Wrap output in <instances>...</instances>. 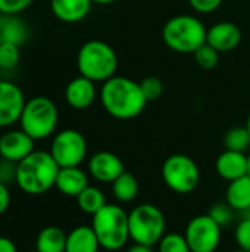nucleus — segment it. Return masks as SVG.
<instances>
[{
    "instance_id": "nucleus-16",
    "label": "nucleus",
    "mask_w": 250,
    "mask_h": 252,
    "mask_svg": "<svg viewBox=\"0 0 250 252\" xmlns=\"http://www.w3.org/2000/svg\"><path fill=\"white\" fill-rule=\"evenodd\" d=\"M215 170H217L218 176L227 182H233V180H237L243 176H248L249 174L248 155L243 152L225 149L217 158Z\"/></svg>"
},
{
    "instance_id": "nucleus-41",
    "label": "nucleus",
    "mask_w": 250,
    "mask_h": 252,
    "mask_svg": "<svg viewBox=\"0 0 250 252\" xmlns=\"http://www.w3.org/2000/svg\"><path fill=\"white\" fill-rule=\"evenodd\" d=\"M248 161H249V176H250V151H249V154H248Z\"/></svg>"
},
{
    "instance_id": "nucleus-21",
    "label": "nucleus",
    "mask_w": 250,
    "mask_h": 252,
    "mask_svg": "<svg viewBox=\"0 0 250 252\" xmlns=\"http://www.w3.org/2000/svg\"><path fill=\"white\" fill-rule=\"evenodd\" d=\"M225 202L237 213L250 207V176H243L228 183L225 192Z\"/></svg>"
},
{
    "instance_id": "nucleus-44",
    "label": "nucleus",
    "mask_w": 250,
    "mask_h": 252,
    "mask_svg": "<svg viewBox=\"0 0 250 252\" xmlns=\"http://www.w3.org/2000/svg\"><path fill=\"white\" fill-rule=\"evenodd\" d=\"M34 252H37V251H34Z\"/></svg>"
},
{
    "instance_id": "nucleus-6",
    "label": "nucleus",
    "mask_w": 250,
    "mask_h": 252,
    "mask_svg": "<svg viewBox=\"0 0 250 252\" xmlns=\"http://www.w3.org/2000/svg\"><path fill=\"white\" fill-rule=\"evenodd\" d=\"M130 239L134 244L155 247L165 236L167 219L153 204H141L128 213Z\"/></svg>"
},
{
    "instance_id": "nucleus-25",
    "label": "nucleus",
    "mask_w": 250,
    "mask_h": 252,
    "mask_svg": "<svg viewBox=\"0 0 250 252\" xmlns=\"http://www.w3.org/2000/svg\"><path fill=\"white\" fill-rule=\"evenodd\" d=\"M224 145H225V149L228 151L246 154L248 151H250V133L248 127L245 126V127L230 128L224 137Z\"/></svg>"
},
{
    "instance_id": "nucleus-19",
    "label": "nucleus",
    "mask_w": 250,
    "mask_h": 252,
    "mask_svg": "<svg viewBox=\"0 0 250 252\" xmlns=\"http://www.w3.org/2000/svg\"><path fill=\"white\" fill-rule=\"evenodd\" d=\"M100 244L91 226L74 227L66 236L65 252H99Z\"/></svg>"
},
{
    "instance_id": "nucleus-10",
    "label": "nucleus",
    "mask_w": 250,
    "mask_h": 252,
    "mask_svg": "<svg viewBox=\"0 0 250 252\" xmlns=\"http://www.w3.org/2000/svg\"><path fill=\"white\" fill-rule=\"evenodd\" d=\"M221 226L209 216L193 217L184 232V238L192 252H215L221 244Z\"/></svg>"
},
{
    "instance_id": "nucleus-7",
    "label": "nucleus",
    "mask_w": 250,
    "mask_h": 252,
    "mask_svg": "<svg viewBox=\"0 0 250 252\" xmlns=\"http://www.w3.org/2000/svg\"><path fill=\"white\" fill-rule=\"evenodd\" d=\"M59 121V112L53 100L44 96H37L25 102L19 124L31 139L43 140L50 137Z\"/></svg>"
},
{
    "instance_id": "nucleus-36",
    "label": "nucleus",
    "mask_w": 250,
    "mask_h": 252,
    "mask_svg": "<svg viewBox=\"0 0 250 252\" xmlns=\"http://www.w3.org/2000/svg\"><path fill=\"white\" fill-rule=\"evenodd\" d=\"M0 252H18V250L12 239L6 236H0Z\"/></svg>"
},
{
    "instance_id": "nucleus-12",
    "label": "nucleus",
    "mask_w": 250,
    "mask_h": 252,
    "mask_svg": "<svg viewBox=\"0 0 250 252\" xmlns=\"http://www.w3.org/2000/svg\"><path fill=\"white\" fill-rule=\"evenodd\" d=\"M125 171L122 159L113 152L100 151L88 161L90 176L100 183H113Z\"/></svg>"
},
{
    "instance_id": "nucleus-14",
    "label": "nucleus",
    "mask_w": 250,
    "mask_h": 252,
    "mask_svg": "<svg viewBox=\"0 0 250 252\" xmlns=\"http://www.w3.org/2000/svg\"><path fill=\"white\" fill-rule=\"evenodd\" d=\"M242 41L240 28L230 21H222L212 25L206 34V43L220 53L234 50Z\"/></svg>"
},
{
    "instance_id": "nucleus-9",
    "label": "nucleus",
    "mask_w": 250,
    "mask_h": 252,
    "mask_svg": "<svg viewBox=\"0 0 250 252\" xmlns=\"http://www.w3.org/2000/svg\"><path fill=\"white\" fill-rule=\"evenodd\" d=\"M49 152L60 168L80 167L87 157V142L78 130L66 128L53 137Z\"/></svg>"
},
{
    "instance_id": "nucleus-30",
    "label": "nucleus",
    "mask_w": 250,
    "mask_h": 252,
    "mask_svg": "<svg viewBox=\"0 0 250 252\" xmlns=\"http://www.w3.org/2000/svg\"><path fill=\"white\" fill-rule=\"evenodd\" d=\"M140 87H141L143 94L147 99V102L158 100L162 96V93H164V84L156 77H146V78H143L140 81Z\"/></svg>"
},
{
    "instance_id": "nucleus-27",
    "label": "nucleus",
    "mask_w": 250,
    "mask_h": 252,
    "mask_svg": "<svg viewBox=\"0 0 250 252\" xmlns=\"http://www.w3.org/2000/svg\"><path fill=\"white\" fill-rule=\"evenodd\" d=\"M194 61L196 63L203 68V69H212L218 65L220 62V52L215 50L212 46L205 43L202 47H199L194 53Z\"/></svg>"
},
{
    "instance_id": "nucleus-22",
    "label": "nucleus",
    "mask_w": 250,
    "mask_h": 252,
    "mask_svg": "<svg viewBox=\"0 0 250 252\" xmlns=\"http://www.w3.org/2000/svg\"><path fill=\"white\" fill-rule=\"evenodd\" d=\"M66 233L57 226H47L40 230L35 239L37 252H65Z\"/></svg>"
},
{
    "instance_id": "nucleus-28",
    "label": "nucleus",
    "mask_w": 250,
    "mask_h": 252,
    "mask_svg": "<svg viewBox=\"0 0 250 252\" xmlns=\"http://www.w3.org/2000/svg\"><path fill=\"white\" fill-rule=\"evenodd\" d=\"M21 58L18 44L0 43V69H13Z\"/></svg>"
},
{
    "instance_id": "nucleus-2",
    "label": "nucleus",
    "mask_w": 250,
    "mask_h": 252,
    "mask_svg": "<svg viewBox=\"0 0 250 252\" xmlns=\"http://www.w3.org/2000/svg\"><path fill=\"white\" fill-rule=\"evenodd\" d=\"M59 170L60 167L50 152L34 151L18 162L15 183L28 195H43L55 188Z\"/></svg>"
},
{
    "instance_id": "nucleus-33",
    "label": "nucleus",
    "mask_w": 250,
    "mask_h": 252,
    "mask_svg": "<svg viewBox=\"0 0 250 252\" xmlns=\"http://www.w3.org/2000/svg\"><path fill=\"white\" fill-rule=\"evenodd\" d=\"M16 167L18 164L1 158L0 159V182L4 185L16 182Z\"/></svg>"
},
{
    "instance_id": "nucleus-18",
    "label": "nucleus",
    "mask_w": 250,
    "mask_h": 252,
    "mask_svg": "<svg viewBox=\"0 0 250 252\" xmlns=\"http://www.w3.org/2000/svg\"><path fill=\"white\" fill-rule=\"evenodd\" d=\"M91 3V0H50V9L59 21L75 24L88 15Z\"/></svg>"
},
{
    "instance_id": "nucleus-31",
    "label": "nucleus",
    "mask_w": 250,
    "mask_h": 252,
    "mask_svg": "<svg viewBox=\"0 0 250 252\" xmlns=\"http://www.w3.org/2000/svg\"><path fill=\"white\" fill-rule=\"evenodd\" d=\"M236 244L239 245V250L250 252V220L242 219L236 227L234 232Z\"/></svg>"
},
{
    "instance_id": "nucleus-40",
    "label": "nucleus",
    "mask_w": 250,
    "mask_h": 252,
    "mask_svg": "<svg viewBox=\"0 0 250 252\" xmlns=\"http://www.w3.org/2000/svg\"><path fill=\"white\" fill-rule=\"evenodd\" d=\"M246 127H248V130H249V133H250V114H249V117H248V121H246Z\"/></svg>"
},
{
    "instance_id": "nucleus-1",
    "label": "nucleus",
    "mask_w": 250,
    "mask_h": 252,
    "mask_svg": "<svg viewBox=\"0 0 250 252\" xmlns=\"http://www.w3.org/2000/svg\"><path fill=\"white\" fill-rule=\"evenodd\" d=\"M100 102L111 117L121 121L139 117L147 105V99L143 94L140 83L116 75L103 83Z\"/></svg>"
},
{
    "instance_id": "nucleus-32",
    "label": "nucleus",
    "mask_w": 250,
    "mask_h": 252,
    "mask_svg": "<svg viewBox=\"0 0 250 252\" xmlns=\"http://www.w3.org/2000/svg\"><path fill=\"white\" fill-rule=\"evenodd\" d=\"M34 0H0V13L4 15H19L28 9Z\"/></svg>"
},
{
    "instance_id": "nucleus-8",
    "label": "nucleus",
    "mask_w": 250,
    "mask_h": 252,
    "mask_svg": "<svg viewBox=\"0 0 250 252\" xmlns=\"http://www.w3.org/2000/svg\"><path fill=\"white\" fill-rule=\"evenodd\" d=\"M164 183L178 195L192 193L200 183V170L193 158L184 154H174L162 164Z\"/></svg>"
},
{
    "instance_id": "nucleus-24",
    "label": "nucleus",
    "mask_w": 250,
    "mask_h": 252,
    "mask_svg": "<svg viewBox=\"0 0 250 252\" xmlns=\"http://www.w3.org/2000/svg\"><path fill=\"white\" fill-rule=\"evenodd\" d=\"M77 204H78V208L83 213L94 216L96 213H99L106 205V198H105V193L99 188L88 185L77 196Z\"/></svg>"
},
{
    "instance_id": "nucleus-42",
    "label": "nucleus",
    "mask_w": 250,
    "mask_h": 252,
    "mask_svg": "<svg viewBox=\"0 0 250 252\" xmlns=\"http://www.w3.org/2000/svg\"><path fill=\"white\" fill-rule=\"evenodd\" d=\"M234 252H249V251H243V250H237V251H234Z\"/></svg>"
},
{
    "instance_id": "nucleus-23",
    "label": "nucleus",
    "mask_w": 250,
    "mask_h": 252,
    "mask_svg": "<svg viewBox=\"0 0 250 252\" xmlns=\"http://www.w3.org/2000/svg\"><path fill=\"white\" fill-rule=\"evenodd\" d=\"M139 182L137 179L131 174V173H127L124 171L113 183H112V193H113V198L118 201V202H122V204H128L131 201H134L139 195Z\"/></svg>"
},
{
    "instance_id": "nucleus-26",
    "label": "nucleus",
    "mask_w": 250,
    "mask_h": 252,
    "mask_svg": "<svg viewBox=\"0 0 250 252\" xmlns=\"http://www.w3.org/2000/svg\"><path fill=\"white\" fill-rule=\"evenodd\" d=\"M158 252H192L184 235L165 233L158 244Z\"/></svg>"
},
{
    "instance_id": "nucleus-11",
    "label": "nucleus",
    "mask_w": 250,
    "mask_h": 252,
    "mask_svg": "<svg viewBox=\"0 0 250 252\" xmlns=\"http://www.w3.org/2000/svg\"><path fill=\"white\" fill-rule=\"evenodd\" d=\"M25 106V97L19 86L0 80V128L19 123Z\"/></svg>"
},
{
    "instance_id": "nucleus-35",
    "label": "nucleus",
    "mask_w": 250,
    "mask_h": 252,
    "mask_svg": "<svg viewBox=\"0 0 250 252\" xmlns=\"http://www.w3.org/2000/svg\"><path fill=\"white\" fill-rule=\"evenodd\" d=\"M9 205H10V193L7 185L0 182V216L7 211Z\"/></svg>"
},
{
    "instance_id": "nucleus-15",
    "label": "nucleus",
    "mask_w": 250,
    "mask_h": 252,
    "mask_svg": "<svg viewBox=\"0 0 250 252\" xmlns=\"http://www.w3.org/2000/svg\"><path fill=\"white\" fill-rule=\"evenodd\" d=\"M96 96H97L96 83L83 75L71 80L65 89L66 103L72 109H78V111L90 108L96 100Z\"/></svg>"
},
{
    "instance_id": "nucleus-5",
    "label": "nucleus",
    "mask_w": 250,
    "mask_h": 252,
    "mask_svg": "<svg viewBox=\"0 0 250 252\" xmlns=\"http://www.w3.org/2000/svg\"><path fill=\"white\" fill-rule=\"evenodd\" d=\"M91 227L99 239L100 248L106 251H119L130 241L128 214L115 204H106L96 213Z\"/></svg>"
},
{
    "instance_id": "nucleus-43",
    "label": "nucleus",
    "mask_w": 250,
    "mask_h": 252,
    "mask_svg": "<svg viewBox=\"0 0 250 252\" xmlns=\"http://www.w3.org/2000/svg\"><path fill=\"white\" fill-rule=\"evenodd\" d=\"M0 137H1V134H0Z\"/></svg>"
},
{
    "instance_id": "nucleus-13",
    "label": "nucleus",
    "mask_w": 250,
    "mask_h": 252,
    "mask_svg": "<svg viewBox=\"0 0 250 252\" xmlns=\"http://www.w3.org/2000/svg\"><path fill=\"white\" fill-rule=\"evenodd\" d=\"M34 142L24 130L6 131L0 137V158L18 164L34 152Z\"/></svg>"
},
{
    "instance_id": "nucleus-4",
    "label": "nucleus",
    "mask_w": 250,
    "mask_h": 252,
    "mask_svg": "<svg viewBox=\"0 0 250 252\" xmlns=\"http://www.w3.org/2000/svg\"><path fill=\"white\" fill-rule=\"evenodd\" d=\"M208 30L193 15H178L168 19L162 28L164 43L177 53H194L206 43Z\"/></svg>"
},
{
    "instance_id": "nucleus-37",
    "label": "nucleus",
    "mask_w": 250,
    "mask_h": 252,
    "mask_svg": "<svg viewBox=\"0 0 250 252\" xmlns=\"http://www.w3.org/2000/svg\"><path fill=\"white\" fill-rule=\"evenodd\" d=\"M127 252H153L152 251V247H146V245H140V244H134L131 245Z\"/></svg>"
},
{
    "instance_id": "nucleus-17",
    "label": "nucleus",
    "mask_w": 250,
    "mask_h": 252,
    "mask_svg": "<svg viewBox=\"0 0 250 252\" xmlns=\"http://www.w3.org/2000/svg\"><path fill=\"white\" fill-rule=\"evenodd\" d=\"M88 186V176L80 167L60 168L55 188L65 196L77 198Z\"/></svg>"
},
{
    "instance_id": "nucleus-39",
    "label": "nucleus",
    "mask_w": 250,
    "mask_h": 252,
    "mask_svg": "<svg viewBox=\"0 0 250 252\" xmlns=\"http://www.w3.org/2000/svg\"><path fill=\"white\" fill-rule=\"evenodd\" d=\"M240 216H242V219H248V220H250V207L248 208V210L242 211V213H240Z\"/></svg>"
},
{
    "instance_id": "nucleus-34",
    "label": "nucleus",
    "mask_w": 250,
    "mask_h": 252,
    "mask_svg": "<svg viewBox=\"0 0 250 252\" xmlns=\"http://www.w3.org/2000/svg\"><path fill=\"white\" fill-rule=\"evenodd\" d=\"M224 0H189L190 6L200 13H211L214 10H217Z\"/></svg>"
},
{
    "instance_id": "nucleus-3",
    "label": "nucleus",
    "mask_w": 250,
    "mask_h": 252,
    "mask_svg": "<svg viewBox=\"0 0 250 252\" xmlns=\"http://www.w3.org/2000/svg\"><path fill=\"white\" fill-rule=\"evenodd\" d=\"M77 68L80 75L94 83H105L115 77L118 69L116 52L111 44L102 40H90L78 50Z\"/></svg>"
},
{
    "instance_id": "nucleus-20",
    "label": "nucleus",
    "mask_w": 250,
    "mask_h": 252,
    "mask_svg": "<svg viewBox=\"0 0 250 252\" xmlns=\"http://www.w3.org/2000/svg\"><path fill=\"white\" fill-rule=\"evenodd\" d=\"M28 38V27L19 15L0 13V43L21 46Z\"/></svg>"
},
{
    "instance_id": "nucleus-38",
    "label": "nucleus",
    "mask_w": 250,
    "mask_h": 252,
    "mask_svg": "<svg viewBox=\"0 0 250 252\" xmlns=\"http://www.w3.org/2000/svg\"><path fill=\"white\" fill-rule=\"evenodd\" d=\"M91 1L97 4H111V3H115L116 0H91Z\"/></svg>"
},
{
    "instance_id": "nucleus-29",
    "label": "nucleus",
    "mask_w": 250,
    "mask_h": 252,
    "mask_svg": "<svg viewBox=\"0 0 250 252\" xmlns=\"http://www.w3.org/2000/svg\"><path fill=\"white\" fill-rule=\"evenodd\" d=\"M221 227L230 226L234 220V210L227 202H217L211 207L208 213Z\"/></svg>"
}]
</instances>
